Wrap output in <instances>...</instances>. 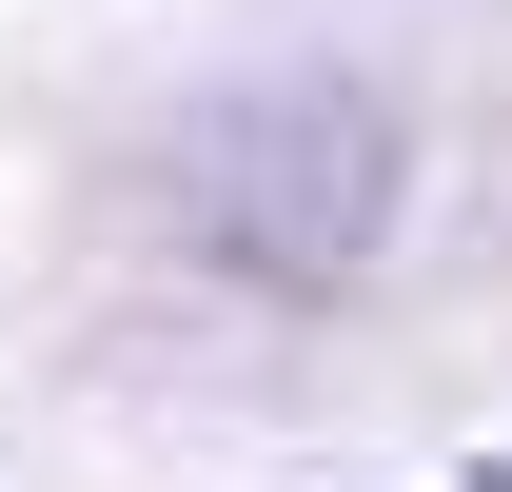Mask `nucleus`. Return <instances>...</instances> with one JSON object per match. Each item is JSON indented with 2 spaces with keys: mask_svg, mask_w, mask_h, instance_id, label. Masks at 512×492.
<instances>
[{
  "mask_svg": "<svg viewBox=\"0 0 512 492\" xmlns=\"http://www.w3.org/2000/svg\"><path fill=\"white\" fill-rule=\"evenodd\" d=\"M178 217H197V256L316 296V276H355L375 217H394V119L355 79H237V99L178 138Z\"/></svg>",
  "mask_w": 512,
  "mask_h": 492,
  "instance_id": "nucleus-1",
  "label": "nucleus"
},
{
  "mask_svg": "<svg viewBox=\"0 0 512 492\" xmlns=\"http://www.w3.org/2000/svg\"><path fill=\"white\" fill-rule=\"evenodd\" d=\"M493 492H512V473H493Z\"/></svg>",
  "mask_w": 512,
  "mask_h": 492,
  "instance_id": "nucleus-2",
  "label": "nucleus"
}]
</instances>
